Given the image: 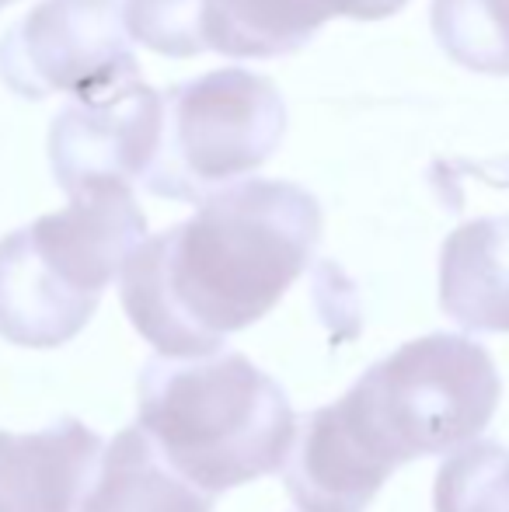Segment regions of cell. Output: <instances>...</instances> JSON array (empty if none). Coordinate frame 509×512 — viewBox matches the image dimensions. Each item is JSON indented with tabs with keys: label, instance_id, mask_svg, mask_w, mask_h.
I'll return each mask as SVG.
<instances>
[{
	"label": "cell",
	"instance_id": "obj_1",
	"mask_svg": "<svg viewBox=\"0 0 509 512\" xmlns=\"http://www.w3.org/2000/svg\"><path fill=\"white\" fill-rule=\"evenodd\" d=\"M321 206L293 182H238L196 216L147 237L123 265L133 328L164 359H210L227 335L252 328L307 269Z\"/></svg>",
	"mask_w": 509,
	"mask_h": 512
},
{
	"label": "cell",
	"instance_id": "obj_2",
	"mask_svg": "<svg viewBox=\"0 0 509 512\" xmlns=\"http://www.w3.org/2000/svg\"><path fill=\"white\" fill-rule=\"evenodd\" d=\"M136 429L196 492L217 499L283 471L297 415L286 391L241 352L143 363Z\"/></svg>",
	"mask_w": 509,
	"mask_h": 512
},
{
	"label": "cell",
	"instance_id": "obj_3",
	"mask_svg": "<svg viewBox=\"0 0 509 512\" xmlns=\"http://www.w3.org/2000/svg\"><path fill=\"white\" fill-rule=\"evenodd\" d=\"M147 241V216L126 185H95L60 213L0 241V338L56 349L95 317L102 293Z\"/></svg>",
	"mask_w": 509,
	"mask_h": 512
},
{
	"label": "cell",
	"instance_id": "obj_4",
	"mask_svg": "<svg viewBox=\"0 0 509 512\" xmlns=\"http://www.w3.org/2000/svg\"><path fill=\"white\" fill-rule=\"evenodd\" d=\"M503 380L492 356L464 335L415 338L374 363L339 408L370 457L394 474L408 460L471 446L492 422Z\"/></svg>",
	"mask_w": 509,
	"mask_h": 512
},
{
	"label": "cell",
	"instance_id": "obj_5",
	"mask_svg": "<svg viewBox=\"0 0 509 512\" xmlns=\"http://www.w3.org/2000/svg\"><path fill=\"white\" fill-rule=\"evenodd\" d=\"M286 105L252 70H213L161 91V143L143 175L150 196L203 203L276 154Z\"/></svg>",
	"mask_w": 509,
	"mask_h": 512
},
{
	"label": "cell",
	"instance_id": "obj_6",
	"mask_svg": "<svg viewBox=\"0 0 509 512\" xmlns=\"http://www.w3.org/2000/svg\"><path fill=\"white\" fill-rule=\"evenodd\" d=\"M136 77L123 0H39L0 39V81L18 98H84Z\"/></svg>",
	"mask_w": 509,
	"mask_h": 512
},
{
	"label": "cell",
	"instance_id": "obj_7",
	"mask_svg": "<svg viewBox=\"0 0 509 512\" xmlns=\"http://www.w3.org/2000/svg\"><path fill=\"white\" fill-rule=\"evenodd\" d=\"M161 143V91L136 81L74 98L49 126V168L67 196L143 182Z\"/></svg>",
	"mask_w": 509,
	"mask_h": 512
},
{
	"label": "cell",
	"instance_id": "obj_8",
	"mask_svg": "<svg viewBox=\"0 0 509 512\" xmlns=\"http://www.w3.org/2000/svg\"><path fill=\"white\" fill-rule=\"evenodd\" d=\"M102 436L67 415L39 432H0V512H81Z\"/></svg>",
	"mask_w": 509,
	"mask_h": 512
},
{
	"label": "cell",
	"instance_id": "obj_9",
	"mask_svg": "<svg viewBox=\"0 0 509 512\" xmlns=\"http://www.w3.org/2000/svg\"><path fill=\"white\" fill-rule=\"evenodd\" d=\"M391 474L370 457L339 401L297 418L283 481L300 512H367Z\"/></svg>",
	"mask_w": 509,
	"mask_h": 512
},
{
	"label": "cell",
	"instance_id": "obj_10",
	"mask_svg": "<svg viewBox=\"0 0 509 512\" xmlns=\"http://www.w3.org/2000/svg\"><path fill=\"white\" fill-rule=\"evenodd\" d=\"M509 220H475L443 248L440 304L468 331H509Z\"/></svg>",
	"mask_w": 509,
	"mask_h": 512
},
{
	"label": "cell",
	"instance_id": "obj_11",
	"mask_svg": "<svg viewBox=\"0 0 509 512\" xmlns=\"http://www.w3.org/2000/svg\"><path fill=\"white\" fill-rule=\"evenodd\" d=\"M81 512H213V499L178 478L133 425L102 450Z\"/></svg>",
	"mask_w": 509,
	"mask_h": 512
},
{
	"label": "cell",
	"instance_id": "obj_12",
	"mask_svg": "<svg viewBox=\"0 0 509 512\" xmlns=\"http://www.w3.org/2000/svg\"><path fill=\"white\" fill-rule=\"evenodd\" d=\"M332 18L325 0H203L199 32L203 46L224 56L297 53Z\"/></svg>",
	"mask_w": 509,
	"mask_h": 512
},
{
	"label": "cell",
	"instance_id": "obj_13",
	"mask_svg": "<svg viewBox=\"0 0 509 512\" xmlns=\"http://www.w3.org/2000/svg\"><path fill=\"white\" fill-rule=\"evenodd\" d=\"M433 32L464 67L509 74V0H433Z\"/></svg>",
	"mask_w": 509,
	"mask_h": 512
},
{
	"label": "cell",
	"instance_id": "obj_14",
	"mask_svg": "<svg viewBox=\"0 0 509 512\" xmlns=\"http://www.w3.org/2000/svg\"><path fill=\"white\" fill-rule=\"evenodd\" d=\"M436 512H509V450L471 443L440 467L433 485Z\"/></svg>",
	"mask_w": 509,
	"mask_h": 512
},
{
	"label": "cell",
	"instance_id": "obj_15",
	"mask_svg": "<svg viewBox=\"0 0 509 512\" xmlns=\"http://www.w3.org/2000/svg\"><path fill=\"white\" fill-rule=\"evenodd\" d=\"M199 4L203 0H123V25L129 42L154 49L161 56L203 53L199 32Z\"/></svg>",
	"mask_w": 509,
	"mask_h": 512
},
{
	"label": "cell",
	"instance_id": "obj_16",
	"mask_svg": "<svg viewBox=\"0 0 509 512\" xmlns=\"http://www.w3.org/2000/svg\"><path fill=\"white\" fill-rule=\"evenodd\" d=\"M325 4L332 14H349V18L374 21V18H387V14H394L405 0H325Z\"/></svg>",
	"mask_w": 509,
	"mask_h": 512
},
{
	"label": "cell",
	"instance_id": "obj_17",
	"mask_svg": "<svg viewBox=\"0 0 509 512\" xmlns=\"http://www.w3.org/2000/svg\"><path fill=\"white\" fill-rule=\"evenodd\" d=\"M7 4H14V0H0V11H4V7H7Z\"/></svg>",
	"mask_w": 509,
	"mask_h": 512
}]
</instances>
